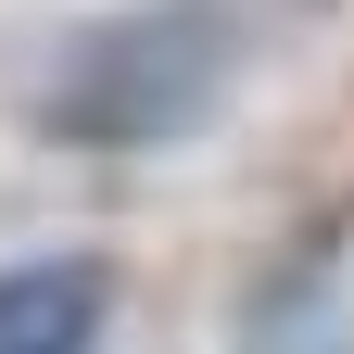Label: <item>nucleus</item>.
I'll list each match as a JSON object with an SVG mask.
<instances>
[{"label":"nucleus","mask_w":354,"mask_h":354,"mask_svg":"<svg viewBox=\"0 0 354 354\" xmlns=\"http://www.w3.org/2000/svg\"><path fill=\"white\" fill-rule=\"evenodd\" d=\"M304 0H140V13L76 26L26 88V127L64 152H177L215 102L279 51V26Z\"/></svg>","instance_id":"obj_1"},{"label":"nucleus","mask_w":354,"mask_h":354,"mask_svg":"<svg viewBox=\"0 0 354 354\" xmlns=\"http://www.w3.org/2000/svg\"><path fill=\"white\" fill-rule=\"evenodd\" d=\"M102 317H114V266L102 253L0 266V354H102Z\"/></svg>","instance_id":"obj_2"}]
</instances>
